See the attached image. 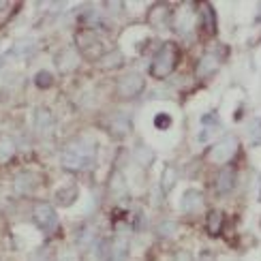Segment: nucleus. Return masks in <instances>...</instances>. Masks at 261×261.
I'll return each mask as SVG.
<instances>
[{
  "mask_svg": "<svg viewBox=\"0 0 261 261\" xmlns=\"http://www.w3.org/2000/svg\"><path fill=\"white\" fill-rule=\"evenodd\" d=\"M77 47H79V52L88 60H101L105 56L103 43L97 39V32H92V30H81L77 34Z\"/></svg>",
  "mask_w": 261,
  "mask_h": 261,
  "instance_id": "20e7f679",
  "label": "nucleus"
},
{
  "mask_svg": "<svg viewBox=\"0 0 261 261\" xmlns=\"http://www.w3.org/2000/svg\"><path fill=\"white\" fill-rule=\"evenodd\" d=\"M176 182H178V171L171 167V165H167L163 171V178H161V188H163V193L167 195L171 188L176 186Z\"/></svg>",
  "mask_w": 261,
  "mask_h": 261,
  "instance_id": "6ab92c4d",
  "label": "nucleus"
},
{
  "mask_svg": "<svg viewBox=\"0 0 261 261\" xmlns=\"http://www.w3.org/2000/svg\"><path fill=\"white\" fill-rule=\"evenodd\" d=\"M235 186V169L234 167H223L216 176V193L218 195H227L234 191Z\"/></svg>",
  "mask_w": 261,
  "mask_h": 261,
  "instance_id": "1a4fd4ad",
  "label": "nucleus"
},
{
  "mask_svg": "<svg viewBox=\"0 0 261 261\" xmlns=\"http://www.w3.org/2000/svg\"><path fill=\"white\" fill-rule=\"evenodd\" d=\"M197 7L201 11L199 24H201V28H204V32L206 34H216V13H214V9H212V4L201 2V4H197Z\"/></svg>",
  "mask_w": 261,
  "mask_h": 261,
  "instance_id": "9d476101",
  "label": "nucleus"
},
{
  "mask_svg": "<svg viewBox=\"0 0 261 261\" xmlns=\"http://www.w3.org/2000/svg\"><path fill=\"white\" fill-rule=\"evenodd\" d=\"M58 261H77V255H73L71 251H64V253H60V259Z\"/></svg>",
  "mask_w": 261,
  "mask_h": 261,
  "instance_id": "a878e982",
  "label": "nucleus"
},
{
  "mask_svg": "<svg viewBox=\"0 0 261 261\" xmlns=\"http://www.w3.org/2000/svg\"><path fill=\"white\" fill-rule=\"evenodd\" d=\"M148 22H150L152 26H163V24L167 22V7H165V4H154L150 15H148Z\"/></svg>",
  "mask_w": 261,
  "mask_h": 261,
  "instance_id": "aec40b11",
  "label": "nucleus"
},
{
  "mask_svg": "<svg viewBox=\"0 0 261 261\" xmlns=\"http://www.w3.org/2000/svg\"><path fill=\"white\" fill-rule=\"evenodd\" d=\"M223 54H225V52H216V47H210V50L199 58V62H197V77H199V79H208L210 75L216 73Z\"/></svg>",
  "mask_w": 261,
  "mask_h": 261,
  "instance_id": "0eeeda50",
  "label": "nucleus"
},
{
  "mask_svg": "<svg viewBox=\"0 0 261 261\" xmlns=\"http://www.w3.org/2000/svg\"><path fill=\"white\" fill-rule=\"evenodd\" d=\"M154 127H157L158 130H165L171 127V116L169 114H157V118H154Z\"/></svg>",
  "mask_w": 261,
  "mask_h": 261,
  "instance_id": "5701e85b",
  "label": "nucleus"
},
{
  "mask_svg": "<svg viewBox=\"0 0 261 261\" xmlns=\"http://www.w3.org/2000/svg\"><path fill=\"white\" fill-rule=\"evenodd\" d=\"M116 90H118V97L120 99H135L144 90V77L139 73H135V71H130V73L122 75L120 79H118Z\"/></svg>",
  "mask_w": 261,
  "mask_h": 261,
  "instance_id": "39448f33",
  "label": "nucleus"
},
{
  "mask_svg": "<svg viewBox=\"0 0 261 261\" xmlns=\"http://www.w3.org/2000/svg\"><path fill=\"white\" fill-rule=\"evenodd\" d=\"M178 261H191L188 253H178Z\"/></svg>",
  "mask_w": 261,
  "mask_h": 261,
  "instance_id": "bb28decb",
  "label": "nucleus"
},
{
  "mask_svg": "<svg viewBox=\"0 0 261 261\" xmlns=\"http://www.w3.org/2000/svg\"><path fill=\"white\" fill-rule=\"evenodd\" d=\"M62 167L69 171L90 169L97 161V141L90 137H77L69 141L62 150Z\"/></svg>",
  "mask_w": 261,
  "mask_h": 261,
  "instance_id": "f257e3e1",
  "label": "nucleus"
},
{
  "mask_svg": "<svg viewBox=\"0 0 261 261\" xmlns=\"http://www.w3.org/2000/svg\"><path fill=\"white\" fill-rule=\"evenodd\" d=\"M77 195H79V191H77V186H75V184H69V186L58 188V193H56V201H58L60 206H71V204H75Z\"/></svg>",
  "mask_w": 261,
  "mask_h": 261,
  "instance_id": "dca6fc26",
  "label": "nucleus"
},
{
  "mask_svg": "<svg viewBox=\"0 0 261 261\" xmlns=\"http://www.w3.org/2000/svg\"><path fill=\"white\" fill-rule=\"evenodd\" d=\"M195 4H191V2H186L184 7H182L178 13L174 15V30L178 32V34H188L195 28V22H197V17H195V13H193V9Z\"/></svg>",
  "mask_w": 261,
  "mask_h": 261,
  "instance_id": "6e6552de",
  "label": "nucleus"
},
{
  "mask_svg": "<svg viewBox=\"0 0 261 261\" xmlns=\"http://www.w3.org/2000/svg\"><path fill=\"white\" fill-rule=\"evenodd\" d=\"M223 225H225V214H223L221 210H210V212H208V216H206V231L212 235V238L221 235Z\"/></svg>",
  "mask_w": 261,
  "mask_h": 261,
  "instance_id": "ddd939ff",
  "label": "nucleus"
},
{
  "mask_svg": "<svg viewBox=\"0 0 261 261\" xmlns=\"http://www.w3.org/2000/svg\"><path fill=\"white\" fill-rule=\"evenodd\" d=\"M34 127H37V130L41 135H47L52 133V129H54V116H52L50 109L41 107L37 109V118H34Z\"/></svg>",
  "mask_w": 261,
  "mask_h": 261,
  "instance_id": "4468645a",
  "label": "nucleus"
},
{
  "mask_svg": "<svg viewBox=\"0 0 261 261\" xmlns=\"http://www.w3.org/2000/svg\"><path fill=\"white\" fill-rule=\"evenodd\" d=\"M122 62H124V58H122V54H120L118 50H114V52H105V56L99 60V64H101L103 69H120Z\"/></svg>",
  "mask_w": 261,
  "mask_h": 261,
  "instance_id": "f3484780",
  "label": "nucleus"
},
{
  "mask_svg": "<svg viewBox=\"0 0 261 261\" xmlns=\"http://www.w3.org/2000/svg\"><path fill=\"white\" fill-rule=\"evenodd\" d=\"M235 152H238V139H235L234 135H227V137H223L221 141H216V144L210 148L208 158H210V163L227 165L231 158L235 157Z\"/></svg>",
  "mask_w": 261,
  "mask_h": 261,
  "instance_id": "7ed1b4c3",
  "label": "nucleus"
},
{
  "mask_svg": "<svg viewBox=\"0 0 261 261\" xmlns=\"http://www.w3.org/2000/svg\"><path fill=\"white\" fill-rule=\"evenodd\" d=\"M253 135H255L253 144H261V118H259V120L253 124Z\"/></svg>",
  "mask_w": 261,
  "mask_h": 261,
  "instance_id": "b1692460",
  "label": "nucleus"
},
{
  "mask_svg": "<svg viewBox=\"0 0 261 261\" xmlns=\"http://www.w3.org/2000/svg\"><path fill=\"white\" fill-rule=\"evenodd\" d=\"M39 176L37 174H32V171H24V174H20L15 178V188L20 191L22 195H30L37 191V186H39Z\"/></svg>",
  "mask_w": 261,
  "mask_h": 261,
  "instance_id": "9b49d317",
  "label": "nucleus"
},
{
  "mask_svg": "<svg viewBox=\"0 0 261 261\" xmlns=\"http://www.w3.org/2000/svg\"><path fill=\"white\" fill-rule=\"evenodd\" d=\"M34 84L39 88H50L54 84V75H52L50 71H39V73L34 75Z\"/></svg>",
  "mask_w": 261,
  "mask_h": 261,
  "instance_id": "4be33fe9",
  "label": "nucleus"
},
{
  "mask_svg": "<svg viewBox=\"0 0 261 261\" xmlns=\"http://www.w3.org/2000/svg\"><path fill=\"white\" fill-rule=\"evenodd\" d=\"M180 56H182V52H180V47H178L176 43H171V41L163 43L161 47H158L157 54H154V58H152L150 75L157 77V79H165V77H169L176 71L178 62H180Z\"/></svg>",
  "mask_w": 261,
  "mask_h": 261,
  "instance_id": "f03ea898",
  "label": "nucleus"
},
{
  "mask_svg": "<svg viewBox=\"0 0 261 261\" xmlns=\"http://www.w3.org/2000/svg\"><path fill=\"white\" fill-rule=\"evenodd\" d=\"M2 7H4V2H0V9H2Z\"/></svg>",
  "mask_w": 261,
  "mask_h": 261,
  "instance_id": "cd10ccee",
  "label": "nucleus"
},
{
  "mask_svg": "<svg viewBox=\"0 0 261 261\" xmlns=\"http://www.w3.org/2000/svg\"><path fill=\"white\" fill-rule=\"evenodd\" d=\"M15 154V146L13 141H11L9 137H0V163H7L13 158Z\"/></svg>",
  "mask_w": 261,
  "mask_h": 261,
  "instance_id": "412c9836",
  "label": "nucleus"
},
{
  "mask_svg": "<svg viewBox=\"0 0 261 261\" xmlns=\"http://www.w3.org/2000/svg\"><path fill=\"white\" fill-rule=\"evenodd\" d=\"M158 234H161V235H171V234H174V223H163L161 225V227H158Z\"/></svg>",
  "mask_w": 261,
  "mask_h": 261,
  "instance_id": "393cba45",
  "label": "nucleus"
},
{
  "mask_svg": "<svg viewBox=\"0 0 261 261\" xmlns=\"http://www.w3.org/2000/svg\"><path fill=\"white\" fill-rule=\"evenodd\" d=\"M32 218L45 234H52L58 227V214L50 204H37L32 210Z\"/></svg>",
  "mask_w": 261,
  "mask_h": 261,
  "instance_id": "423d86ee",
  "label": "nucleus"
},
{
  "mask_svg": "<svg viewBox=\"0 0 261 261\" xmlns=\"http://www.w3.org/2000/svg\"><path fill=\"white\" fill-rule=\"evenodd\" d=\"M201 204H204V199H201V193L195 191V188H188V191H184V195H182L180 199V210L186 212V214H193V212H197Z\"/></svg>",
  "mask_w": 261,
  "mask_h": 261,
  "instance_id": "f8f14e48",
  "label": "nucleus"
},
{
  "mask_svg": "<svg viewBox=\"0 0 261 261\" xmlns=\"http://www.w3.org/2000/svg\"><path fill=\"white\" fill-rule=\"evenodd\" d=\"M56 62H58V69L62 71V73H69V71H73L77 67V62H79V56H77V52L75 50H62V54L56 58Z\"/></svg>",
  "mask_w": 261,
  "mask_h": 261,
  "instance_id": "2eb2a0df",
  "label": "nucleus"
},
{
  "mask_svg": "<svg viewBox=\"0 0 261 261\" xmlns=\"http://www.w3.org/2000/svg\"><path fill=\"white\" fill-rule=\"evenodd\" d=\"M129 129H130V120L127 116H116V118H111V135H116V137H124V135L129 133Z\"/></svg>",
  "mask_w": 261,
  "mask_h": 261,
  "instance_id": "a211bd4d",
  "label": "nucleus"
}]
</instances>
